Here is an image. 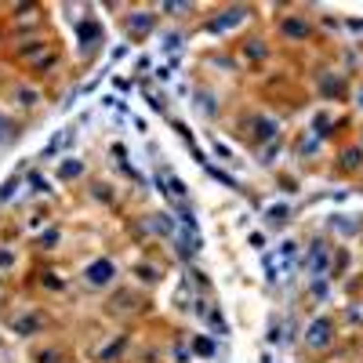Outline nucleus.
Here are the masks:
<instances>
[{"mask_svg": "<svg viewBox=\"0 0 363 363\" xmlns=\"http://www.w3.org/2000/svg\"><path fill=\"white\" fill-rule=\"evenodd\" d=\"M15 189H18V182H15V178H11V182H4V189H0V203L11 200V196H15Z\"/></svg>", "mask_w": 363, "mask_h": 363, "instance_id": "obj_9", "label": "nucleus"}, {"mask_svg": "<svg viewBox=\"0 0 363 363\" xmlns=\"http://www.w3.org/2000/svg\"><path fill=\"white\" fill-rule=\"evenodd\" d=\"M80 171H84V164H80V160H66V164L58 167V174H62V178H77Z\"/></svg>", "mask_w": 363, "mask_h": 363, "instance_id": "obj_5", "label": "nucleus"}, {"mask_svg": "<svg viewBox=\"0 0 363 363\" xmlns=\"http://www.w3.org/2000/svg\"><path fill=\"white\" fill-rule=\"evenodd\" d=\"M244 15H247L244 7H229V11L222 15V18H215V22H211L207 29H211V33H222V29H229V26H236V22H240Z\"/></svg>", "mask_w": 363, "mask_h": 363, "instance_id": "obj_2", "label": "nucleus"}, {"mask_svg": "<svg viewBox=\"0 0 363 363\" xmlns=\"http://www.w3.org/2000/svg\"><path fill=\"white\" fill-rule=\"evenodd\" d=\"M40 244H44V247H55V244H58V229H51V232H44V240H40Z\"/></svg>", "mask_w": 363, "mask_h": 363, "instance_id": "obj_13", "label": "nucleus"}, {"mask_svg": "<svg viewBox=\"0 0 363 363\" xmlns=\"http://www.w3.org/2000/svg\"><path fill=\"white\" fill-rule=\"evenodd\" d=\"M149 225H153L156 232H164V236H167V232L174 229V222H171V215H153V222H149Z\"/></svg>", "mask_w": 363, "mask_h": 363, "instance_id": "obj_4", "label": "nucleus"}, {"mask_svg": "<svg viewBox=\"0 0 363 363\" xmlns=\"http://www.w3.org/2000/svg\"><path fill=\"white\" fill-rule=\"evenodd\" d=\"M327 338H331V323L327 320H316L312 327H309V345H327Z\"/></svg>", "mask_w": 363, "mask_h": 363, "instance_id": "obj_3", "label": "nucleus"}, {"mask_svg": "<svg viewBox=\"0 0 363 363\" xmlns=\"http://www.w3.org/2000/svg\"><path fill=\"white\" fill-rule=\"evenodd\" d=\"M167 193H174V196H185V185H182L178 178H174V182H171V189H167Z\"/></svg>", "mask_w": 363, "mask_h": 363, "instance_id": "obj_14", "label": "nucleus"}, {"mask_svg": "<svg viewBox=\"0 0 363 363\" xmlns=\"http://www.w3.org/2000/svg\"><path fill=\"white\" fill-rule=\"evenodd\" d=\"M283 29L291 33V36H305V33H309V29H305V22H287Z\"/></svg>", "mask_w": 363, "mask_h": 363, "instance_id": "obj_10", "label": "nucleus"}, {"mask_svg": "<svg viewBox=\"0 0 363 363\" xmlns=\"http://www.w3.org/2000/svg\"><path fill=\"white\" fill-rule=\"evenodd\" d=\"M40 363H58V356H55V352H44V356H40Z\"/></svg>", "mask_w": 363, "mask_h": 363, "instance_id": "obj_15", "label": "nucleus"}, {"mask_svg": "<svg viewBox=\"0 0 363 363\" xmlns=\"http://www.w3.org/2000/svg\"><path fill=\"white\" fill-rule=\"evenodd\" d=\"M196 352H200V356H215V341H207V338H196Z\"/></svg>", "mask_w": 363, "mask_h": 363, "instance_id": "obj_7", "label": "nucleus"}, {"mask_svg": "<svg viewBox=\"0 0 363 363\" xmlns=\"http://www.w3.org/2000/svg\"><path fill=\"white\" fill-rule=\"evenodd\" d=\"M29 185H33L36 193H51V189H48V182H44V174H36V171L29 174Z\"/></svg>", "mask_w": 363, "mask_h": 363, "instance_id": "obj_8", "label": "nucleus"}, {"mask_svg": "<svg viewBox=\"0 0 363 363\" xmlns=\"http://www.w3.org/2000/svg\"><path fill=\"white\" fill-rule=\"evenodd\" d=\"M131 26H135V29H149V26H153V18H149V15H135Z\"/></svg>", "mask_w": 363, "mask_h": 363, "instance_id": "obj_12", "label": "nucleus"}, {"mask_svg": "<svg viewBox=\"0 0 363 363\" xmlns=\"http://www.w3.org/2000/svg\"><path fill=\"white\" fill-rule=\"evenodd\" d=\"M258 135H276V124H273V120H258Z\"/></svg>", "mask_w": 363, "mask_h": 363, "instance_id": "obj_11", "label": "nucleus"}, {"mask_svg": "<svg viewBox=\"0 0 363 363\" xmlns=\"http://www.w3.org/2000/svg\"><path fill=\"white\" fill-rule=\"evenodd\" d=\"M113 273H116V265L109 262V258H98L95 265H87V283L91 287H106L109 280H113Z\"/></svg>", "mask_w": 363, "mask_h": 363, "instance_id": "obj_1", "label": "nucleus"}, {"mask_svg": "<svg viewBox=\"0 0 363 363\" xmlns=\"http://www.w3.org/2000/svg\"><path fill=\"white\" fill-rule=\"evenodd\" d=\"M36 327H40V320H33V316H29V320H18V323H15L18 334H29V331H36Z\"/></svg>", "mask_w": 363, "mask_h": 363, "instance_id": "obj_6", "label": "nucleus"}]
</instances>
